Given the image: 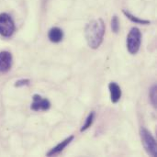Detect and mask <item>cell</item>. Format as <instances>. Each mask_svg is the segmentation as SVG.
<instances>
[{"label": "cell", "instance_id": "ba28073f", "mask_svg": "<svg viewBox=\"0 0 157 157\" xmlns=\"http://www.w3.org/2000/svg\"><path fill=\"white\" fill-rule=\"evenodd\" d=\"M109 90L110 93V100L113 104H117L121 98V86L115 83V82H110L109 84Z\"/></svg>", "mask_w": 157, "mask_h": 157}, {"label": "cell", "instance_id": "5b68a950", "mask_svg": "<svg viewBox=\"0 0 157 157\" xmlns=\"http://www.w3.org/2000/svg\"><path fill=\"white\" fill-rule=\"evenodd\" d=\"M51 108V102L47 98H42L41 96L35 94L33 96V102L31 103L30 109L34 111H46L50 109Z\"/></svg>", "mask_w": 157, "mask_h": 157}, {"label": "cell", "instance_id": "3957f363", "mask_svg": "<svg viewBox=\"0 0 157 157\" xmlns=\"http://www.w3.org/2000/svg\"><path fill=\"white\" fill-rule=\"evenodd\" d=\"M140 135H141L143 145L145 151L147 152V154L153 157L157 156L156 141L153 136V134L147 129L142 128L140 131Z\"/></svg>", "mask_w": 157, "mask_h": 157}, {"label": "cell", "instance_id": "7a4b0ae2", "mask_svg": "<svg viewBox=\"0 0 157 157\" xmlns=\"http://www.w3.org/2000/svg\"><path fill=\"white\" fill-rule=\"evenodd\" d=\"M142 43V33L136 27L132 28L126 40L127 50L131 54H136L141 47Z\"/></svg>", "mask_w": 157, "mask_h": 157}, {"label": "cell", "instance_id": "4fadbf2b", "mask_svg": "<svg viewBox=\"0 0 157 157\" xmlns=\"http://www.w3.org/2000/svg\"><path fill=\"white\" fill-rule=\"evenodd\" d=\"M111 29L114 33H118L120 30V20L119 17L115 15L111 19Z\"/></svg>", "mask_w": 157, "mask_h": 157}, {"label": "cell", "instance_id": "9c48e42d", "mask_svg": "<svg viewBox=\"0 0 157 157\" xmlns=\"http://www.w3.org/2000/svg\"><path fill=\"white\" fill-rule=\"evenodd\" d=\"M48 38L50 40V41L53 42V43H59L63 40V30L58 28V27H53L52 28L49 32H48Z\"/></svg>", "mask_w": 157, "mask_h": 157}, {"label": "cell", "instance_id": "6da1fadb", "mask_svg": "<svg viewBox=\"0 0 157 157\" xmlns=\"http://www.w3.org/2000/svg\"><path fill=\"white\" fill-rule=\"evenodd\" d=\"M105 31L106 25L101 18L94 19L87 23L85 28V37L87 45L93 50L98 49L103 42Z\"/></svg>", "mask_w": 157, "mask_h": 157}, {"label": "cell", "instance_id": "7c38bea8", "mask_svg": "<svg viewBox=\"0 0 157 157\" xmlns=\"http://www.w3.org/2000/svg\"><path fill=\"white\" fill-rule=\"evenodd\" d=\"M156 90L157 86L156 85H154L151 89H150V92H149V98H150V101L153 105V107L155 109H156L157 107V98H156Z\"/></svg>", "mask_w": 157, "mask_h": 157}, {"label": "cell", "instance_id": "277c9868", "mask_svg": "<svg viewBox=\"0 0 157 157\" xmlns=\"http://www.w3.org/2000/svg\"><path fill=\"white\" fill-rule=\"evenodd\" d=\"M16 29V26L12 17L6 14H0V35L6 38L11 37Z\"/></svg>", "mask_w": 157, "mask_h": 157}, {"label": "cell", "instance_id": "5bb4252c", "mask_svg": "<svg viewBox=\"0 0 157 157\" xmlns=\"http://www.w3.org/2000/svg\"><path fill=\"white\" fill-rule=\"evenodd\" d=\"M30 83L29 79H20V80H17L15 84V86L17 87H20V86H29Z\"/></svg>", "mask_w": 157, "mask_h": 157}, {"label": "cell", "instance_id": "30bf717a", "mask_svg": "<svg viewBox=\"0 0 157 157\" xmlns=\"http://www.w3.org/2000/svg\"><path fill=\"white\" fill-rule=\"evenodd\" d=\"M122 12H123V14L132 21V22H133V23H135V24H141V25H149L150 23H151V21L150 20H146V19H143V18H140V17H136V16H134V15H132V13H130L129 11H127V10H125V9H123L122 10Z\"/></svg>", "mask_w": 157, "mask_h": 157}, {"label": "cell", "instance_id": "52a82bcc", "mask_svg": "<svg viewBox=\"0 0 157 157\" xmlns=\"http://www.w3.org/2000/svg\"><path fill=\"white\" fill-rule=\"evenodd\" d=\"M75 139V136L74 135H71L69 137H67L66 139H64L63 142L59 143L55 147H53L52 149H51L48 153H47V156H53V155H59L60 153H62L65 148L66 146H68Z\"/></svg>", "mask_w": 157, "mask_h": 157}, {"label": "cell", "instance_id": "8992f818", "mask_svg": "<svg viewBox=\"0 0 157 157\" xmlns=\"http://www.w3.org/2000/svg\"><path fill=\"white\" fill-rule=\"evenodd\" d=\"M12 65V55L9 52L3 51L0 52V73H6Z\"/></svg>", "mask_w": 157, "mask_h": 157}, {"label": "cell", "instance_id": "8fae6325", "mask_svg": "<svg viewBox=\"0 0 157 157\" xmlns=\"http://www.w3.org/2000/svg\"><path fill=\"white\" fill-rule=\"evenodd\" d=\"M94 119H95V112H94V111H91V112L88 114V116H87V118H86V122H85V124L82 126L80 132H83L86 131L87 129H89V128L92 126V124H93Z\"/></svg>", "mask_w": 157, "mask_h": 157}]
</instances>
